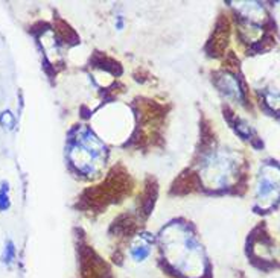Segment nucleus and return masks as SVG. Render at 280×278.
I'll return each mask as SVG.
<instances>
[{
    "mask_svg": "<svg viewBox=\"0 0 280 278\" xmlns=\"http://www.w3.org/2000/svg\"><path fill=\"white\" fill-rule=\"evenodd\" d=\"M161 246L166 261L186 278L204 275L206 258L198 240L180 224H171L161 231Z\"/></svg>",
    "mask_w": 280,
    "mask_h": 278,
    "instance_id": "1",
    "label": "nucleus"
},
{
    "mask_svg": "<svg viewBox=\"0 0 280 278\" xmlns=\"http://www.w3.org/2000/svg\"><path fill=\"white\" fill-rule=\"evenodd\" d=\"M216 87L227 97H232V99H235L236 102H241V103L244 102V90L241 88L239 81L233 73L222 72L221 75H218Z\"/></svg>",
    "mask_w": 280,
    "mask_h": 278,
    "instance_id": "2",
    "label": "nucleus"
},
{
    "mask_svg": "<svg viewBox=\"0 0 280 278\" xmlns=\"http://www.w3.org/2000/svg\"><path fill=\"white\" fill-rule=\"evenodd\" d=\"M152 243H154V237L149 233H142L139 234V237L133 242V245L130 246V257L133 258V261L136 263H143L152 251Z\"/></svg>",
    "mask_w": 280,
    "mask_h": 278,
    "instance_id": "3",
    "label": "nucleus"
},
{
    "mask_svg": "<svg viewBox=\"0 0 280 278\" xmlns=\"http://www.w3.org/2000/svg\"><path fill=\"white\" fill-rule=\"evenodd\" d=\"M263 103L271 111V113L280 114V94L278 93L266 91L263 94Z\"/></svg>",
    "mask_w": 280,
    "mask_h": 278,
    "instance_id": "4",
    "label": "nucleus"
},
{
    "mask_svg": "<svg viewBox=\"0 0 280 278\" xmlns=\"http://www.w3.org/2000/svg\"><path fill=\"white\" fill-rule=\"evenodd\" d=\"M16 258V245L13 243V240H8L5 243V249H4V255H2V261L10 266Z\"/></svg>",
    "mask_w": 280,
    "mask_h": 278,
    "instance_id": "5",
    "label": "nucleus"
},
{
    "mask_svg": "<svg viewBox=\"0 0 280 278\" xmlns=\"http://www.w3.org/2000/svg\"><path fill=\"white\" fill-rule=\"evenodd\" d=\"M235 129H236V132H238L242 138H245V140L250 138V135H251V128H250V125H248L247 122L241 120V119H236Z\"/></svg>",
    "mask_w": 280,
    "mask_h": 278,
    "instance_id": "6",
    "label": "nucleus"
},
{
    "mask_svg": "<svg viewBox=\"0 0 280 278\" xmlns=\"http://www.w3.org/2000/svg\"><path fill=\"white\" fill-rule=\"evenodd\" d=\"M10 205L11 202L8 196V183H2V187H0V210L5 211L10 208Z\"/></svg>",
    "mask_w": 280,
    "mask_h": 278,
    "instance_id": "7",
    "label": "nucleus"
},
{
    "mask_svg": "<svg viewBox=\"0 0 280 278\" xmlns=\"http://www.w3.org/2000/svg\"><path fill=\"white\" fill-rule=\"evenodd\" d=\"M0 123L5 129H13L14 125H16V117L11 111H4L2 114H0Z\"/></svg>",
    "mask_w": 280,
    "mask_h": 278,
    "instance_id": "8",
    "label": "nucleus"
},
{
    "mask_svg": "<svg viewBox=\"0 0 280 278\" xmlns=\"http://www.w3.org/2000/svg\"><path fill=\"white\" fill-rule=\"evenodd\" d=\"M115 26H116V29H118V31H122V29H124V26H125V22H124V17H122V16H118V17H116Z\"/></svg>",
    "mask_w": 280,
    "mask_h": 278,
    "instance_id": "9",
    "label": "nucleus"
}]
</instances>
